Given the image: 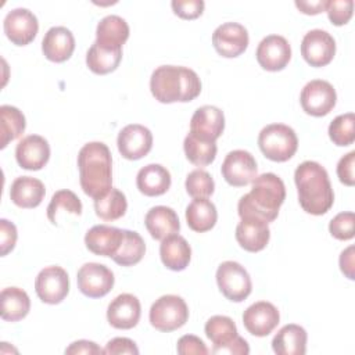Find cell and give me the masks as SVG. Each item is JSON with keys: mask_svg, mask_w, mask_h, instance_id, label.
Wrapping results in <instances>:
<instances>
[{"mask_svg": "<svg viewBox=\"0 0 355 355\" xmlns=\"http://www.w3.org/2000/svg\"><path fill=\"white\" fill-rule=\"evenodd\" d=\"M78 169L80 187L93 200L104 197L112 189V158L107 144L86 143L78 154Z\"/></svg>", "mask_w": 355, "mask_h": 355, "instance_id": "cell-1", "label": "cell"}, {"mask_svg": "<svg viewBox=\"0 0 355 355\" xmlns=\"http://www.w3.org/2000/svg\"><path fill=\"white\" fill-rule=\"evenodd\" d=\"M284 198L283 180L272 172L262 173L252 180L251 191L239 200L237 212L240 218L252 216L269 223L277 218Z\"/></svg>", "mask_w": 355, "mask_h": 355, "instance_id": "cell-2", "label": "cell"}, {"mask_svg": "<svg viewBox=\"0 0 355 355\" xmlns=\"http://www.w3.org/2000/svg\"><path fill=\"white\" fill-rule=\"evenodd\" d=\"M301 208L311 215L326 214L333 202L334 193L327 171L315 161H304L294 172Z\"/></svg>", "mask_w": 355, "mask_h": 355, "instance_id": "cell-3", "label": "cell"}, {"mask_svg": "<svg viewBox=\"0 0 355 355\" xmlns=\"http://www.w3.org/2000/svg\"><path fill=\"white\" fill-rule=\"evenodd\" d=\"M150 90L159 103H187L201 93V80L190 68L161 65L151 73Z\"/></svg>", "mask_w": 355, "mask_h": 355, "instance_id": "cell-4", "label": "cell"}, {"mask_svg": "<svg viewBox=\"0 0 355 355\" xmlns=\"http://www.w3.org/2000/svg\"><path fill=\"white\" fill-rule=\"evenodd\" d=\"M262 154L275 162L288 161L298 148V139L293 128L284 123H270L258 136Z\"/></svg>", "mask_w": 355, "mask_h": 355, "instance_id": "cell-5", "label": "cell"}, {"mask_svg": "<svg viewBox=\"0 0 355 355\" xmlns=\"http://www.w3.org/2000/svg\"><path fill=\"white\" fill-rule=\"evenodd\" d=\"M150 323L154 329L169 333L180 329L189 319V308L179 295L159 297L150 308Z\"/></svg>", "mask_w": 355, "mask_h": 355, "instance_id": "cell-6", "label": "cell"}, {"mask_svg": "<svg viewBox=\"0 0 355 355\" xmlns=\"http://www.w3.org/2000/svg\"><path fill=\"white\" fill-rule=\"evenodd\" d=\"M216 283L220 293L233 302L244 301L252 290L248 272L234 261H225L218 266Z\"/></svg>", "mask_w": 355, "mask_h": 355, "instance_id": "cell-7", "label": "cell"}, {"mask_svg": "<svg viewBox=\"0 0 355 355\" xmlns=\"http://www.w3.org/2000/svg\"><path fill=\"white\" fill-rule=\"evenodd\" d=\"M337 94L331 83L322 79L308 82L300 96L302 110L312 116H324L336 105Z\"/></svg>", "mask_w": 355, "mask_h": 355, "instance_id": "cell-8", "label": "cell"}, {"mask_svg": "<svg viewBox=\"0 0 355 355\" xmlns=\"http://www.w3.org/2000/svg\"><path fill=\"white\" fill-rule=\"evenodd\" d=\"M78 288L89 298H101L114 287V273L103 263L87 262L82 265L76 275Z\"/></svg>", "mask_w": 355, "mask_h": 355, "instance_id": "cell-9", "label": "cell"}, {"mask_svg": "<svg viewBox=\"0 0 355 355\" xmlns=\"http://www.w3.org/2000/svg\"><path fill=\"white\" fill-rule=\"evenodd\" d=\"M35 290L44 304H60L69 293V277L61 266H47L42 269L35 280Z\"/></svg>", "mask_w": 355, "mask_h": 355, "instance_id": "cell-10", "label": "cell"}, {"mask_svg": "<svg viewBox=\"0 0 355 355\" xmlns=\"http://www.w3.org/2000/svg\"><path fill=\"white\" fill-rule=\"evenodd\" d=\"M223 179L234 187H243L257 178L258 166L254 155L245 150L230 151L220 166Z\"/></svg>", "mask_w": 355, "mask_h": 355, "instance_id": "cell-11", "label": "cell"}, {"mask_svg": "<svg viewBox=\"0 0 355 355\" xmlns=\"http://www.w3.org/2000/svg\"><path fill=\"white\" fill-rule=\"evenodd\" d=\"M301 54L311 67H324L336 54V40L326 31L312 29L302 37Z\"/></svg>", "mask_w": 355, "mask_h": 355, "instance_id": "cell-12", "label": "cell"}, {"mask_svg": "<svg viewBox=\"0 0 355 355\" xmlns=\"http://www.w3.org/2000/svg\"><path fill=\"white\" fill-rule=\"evenodd\" d=\"M3 28L12 44L26 46L36 37L39 22L36 15L28 8H14L7 12Z\"/></svg>", "mask_w": 355, "mask_h": 355, "instance_id": "cell-13", "label": "cell"}, {"mask_svg": "<svg viewBox=\"0 0 355 355\" xmlns=\"http://www.w3.org/2000/svg\"><path fill=\"white\" fill-rule=\"evenodd\" d=\"M118 151L126 159L136 161L146 157L153 147V133L148 128L130 123L121 129L116 139Z\"/></svg>", "mask_w": 355, "mask_h": 355, "instance_id": "cell-14", "label": "cell"}, {"mask_svg": "<svg viewBox=\"0 0 355 355\" xmlns=\"http://www.w3.org/2000/svg\"><path fill=\"white\" fill-rule=\"evenodd\" d=\"M248 32L237 22H225L212 33V44L218 54L226 58L239 57L248 47Z\"/></svg>", "mask_w": 355, "mask_h": 355, "instance_id": "cell-15", "label": "cell"}, {"mask_svg": "<svg viewBox=\"0 0 355 355\" xmlns=\"http://www.w3.org/2000/svg\"><path fill=\"white\" fill-rule=\"evenodd\" d=\"M255 57L263 69L270 72L282 71L291 58V47L286 37L280 35H269L259 42Z\"/></svg>", "mask_w": 355, "mask_h": 355, "instance_id": "cell-16", "label": "cell"}, {"mask_svg": "<svg viewBox=\"0 0 355 355\" xmlns=\"http://www.w3.org/2000/svg\"><path fill=\"white\" fill-rule=\"evenodd\" d=\"M280 313L277 308L268 301H258L250 305L243 313V324L248 333L257 337L270 334L279 324Z\"/></svg>", "mask_w": 355, "mask_h": 355, "instance_id": "cell-17", "label": "cell"}, {"mask_svg": "<svg viewBox=\"0 0 355 355\" xmlns=\"http://www.w3.org/2000/svg\"><path fill=\"white\" fill-rule=\"evenodd\" d=\"M225 129L223 111L215 105H202L197 108L190 121V132L193 136L207 140L216 141Z\"/></svg>", "mask_w": 355, "mask_h": 355, "instance_id": "cell-18", "label": "cell"}, {"mask_svg": "<svg viewBox=\"0 0 355 355\" xmlns=\"http://www.w3.org/2000/svg\"><path fill=\"white\" fill-rule=\"evenodd\" d=\"M141 315L140 301L136 295L123 293L116 295L107 308L108 323L119 330H129L135 327Z\"/></svg>", "mask_w": 355, "mask_h": 355, "instance_id": "cell-19", "label": "cell"}, {"mask_svg": "<svg viewBox=\"0 0 355 355\" xmlns=\"http://www.w3.org/2000/svg\"><path fill=\"white\" fill-rule=\"evenodd\" d=\"M15 158L21 168L28 171H39L49 162V141L39 135L25 136L15 147Z\"/></svg>", "mask_w": 355, "mask_h": 355, "instance_id": "cell-20", "label": "cell"}, {"mask_svg": "<svg viewBox=\"0 0 355 355\" xmlns=\"http://www.w3.org/2000/svg\"><path fill=\"white\" fill-rule=\"evenodd\" d=\"M122 239L123 229L107 225H96L86 232L85 244L90 252L112 258L119 250Z\"/></svg>", "mask_w": 355, "mask_h": 355, "instance_id": "cell-21", "label": "cell"}, {"mask_svg": "<svg viewBox=\"0 0 355 355\" xmlns=\"http://www.w3.org/2000/svg\"><path fill=\"white\" fill-rule=\"evenodd\" d=\"M270 239V230L265 220L244 216L236 227V240L248 252L262 251Z\"/></svg>", "mask_w": 355, "mask_h": 355, "instance_id": "cell-22", "label": "cell"}, {"mask_svg": "<svg viewBox=\"0 0 355 355\" xmlns=\"http://www.w3.org/2000/svg\"><path fill=\"white\" fill-rule=\"evenodd\" d=\"M73 50L75 37L65 26L50 28L42 40V51L44 57L53 62L67 61L72 55Z\"/></svg>", "mask_w": 355, "mask_h": 355, "instance_id": "cell-23", "label": "cell"}, {"mask_svg": "<svg viewBox=\"0 0 355 355\" xmlns=\"http://www.w3.org/2000/svg\"><path fill=\"white\" fill-rule=\"evenodd\" d=\"M136 186L147 197L162 196L171 187V173L159 164H148L137 172Z\"/></svg>", "mask_w": 355, "mask_h": 355, "instance_id": "cell-24", "label": "cell"}, {"mask_svg": "<svg viewBox=\"0 0 355 355\" xmlns=\"http://www.w3.org/2000/svg\"><path fill=\"white\" fill-rule=\"evenodd\" d=\"M44 194L46 189L42 180L32 176H19L10 187V198L19 208H36Z\"/></svg>", "mask_w": 355, "mask_h": 355, "instance_id": "cell-25", "label": "cell"}, {"mask_svg": "<svg viewBox=\"0 0 355 355\" xmlns=\"http://www.w3.org/2000/svg\"><path fill=\"white\" fill-rule=\"evenodd\" d=\"M144 225L151 237L155 240H164L171 234H176L180 229L178 214L165 205L153 207L146 214Z\"/></svg>", "mask_w": 355, "mask_h": 355, "instance_id": "cell-26", "label": "cell"}, {"mask_svg": "<svg viewBox=\"0 0 355 355\" xmlns=\"http://www.w3.org/2000/svg\"><path fill=\"white\" fill-rule=\"evenodd\" d=\"M159 257L168 269L179 272L189 266L191 259V248L184 237L179 234H171L161 240Z\"/></svg>", "mask_w": 355, "mask_h": 355, "instance_id": "cell-27", "label": "cell"}, {"mask_svg": "<svg viewBox=\"0 0 355 355\" xmlns=\"http://www.w3.org/2000/svg\"><path fill=\"white\" fill-rule=\"evenodd\" d=\"M308 334L300 324L283 326L272 340L273 352L277 355H304L306 352Z\"/></svg>", "mask_w": 355, "mask_h": 355, "instance_id": "cell-28", "label": "cell"}, {"mask_svg": "<svg viewBox=\"0 0 355 355\" xmlns=\"http://www.w3.org/2000/svg\"><path fill=\"white\" fill-rule=\"evenodd\" d=\"M129 37V25L119 15H107L96 29V43L110 49H122Z\"/></svg>", "mask_w": 355, "mask_h": 355, "instance_id": "cell-29", "label": "cell"}, {"mask_svg": "<svg viewBox=\"0 0 355 355\" xmlns=\"http://www.w3.org/2000/svg\"><path fill=\"white\" fill-rule=\"evenodd\" d=\"M216 219V207L208 198H194L186 208L187 226L197 233L211 230L215 226Z\"/></svg>", "mask_w": 355, "mask_h": 355, "instance_id": "cell-30", "label": "cell"}, {"mask_svg": "<svg viewBox=\"0 0 355 355\" xmlns=\"http://www.w3.org/2000/svg\"><path fill=\"white\" fill-rule=\"evenodd\" d=\"M1 318L7 322H18L24 319L31 309V300L26 291L19 287H7L0 294Z\"/></svg>", "mask_w": 355, "mask_h": 355, "instance_id": "cell-31", "label": "cell"}, {"mask_svg": "<svg viewBox=\"0 0 355 355\" xmlns=\"http://www.w3.org/2000/svg\"><path fill=\"white\" fill-rule=\"evenodd\" d=\"M122 60V49H110L93 43L86 53V65L97 75H107L115 71Z\"/></svg>", "mask_w": 355, "mask_h": 355, "instance_id": "cell-32", "label": "cell"}, {"mask_svg": "<svg viewBox=\"0 0 355 355\" xmlns=\"http://www.w3.org/2000/svg\"><path fill=\"white\" fill-rule=\"evenodd\" d=\"M204 330L207 337L214 344V348L211 351L212 354H216L218 349L229 345L232 341H234L239 337L237 327L233 319L223 315L211 316L207 320Z\"/></svg>", "mask_w": 355, "mask_h": 355, "instance_id": "cell-33", "label": "cell"}, {"mask_svg": "<svg viewBox=\"0 0 355 355\" xmlns=\"http://www.w3.org/2000/svg\"><path fill=\"white\" fill-rule=\"evenodd\" d=\"M26 122L24 114L12 105L0 107V148H4L10 141L18 139L25 130Z\"/></svg>", "mask_w": 355, "mask_h": 355, "instance_id": "cell-34", "label": "cell"}, {"mask_svg": "<svg viewBox=\"0 0 355 355\" xmlns=\"http://www.w3.org/2000/svg\"><path fill=\"white\" fill-rule=\"evenodd\" d=\"M146 252V244L143 237L137 232L123 229V239L119 250L112 257L114 262L121 266H132L141 261Z\"/></svg>", "mask_w": 355, "mask_h": 355, "instance_id": "cell-35", "label": "cell"}, {"mask_svg": "<svg viewBox=\"0 0 355 355\" xmlns=\"http://www.w3.org/2000/svg\"><path fill=\"white\" fill-rule=\"evenodd\" d=\"M183 150L186 154V158L197 165V166H207L211 162H214L215 157H216V141H207V140H201L196 136H193L191 133H189L184 137L183 141Z\"/></svg>", "mask_w": 355, "mask_h": 355, "instance_id": "cell-36", "label": "cell"}, {"mask_svg": "<svg viewBox=\"0 0 355 355\" xmlns=\"http://www.w3.org/2000/svg\"><path fill=\"white\" fill-rule=\"evenodd\" d=\"M126 209V197L115 187H112L104 197L94 200L96 215L103 220H116L125 215Z\"/></svg>", "mask_w": 355, "mask_h": 355, "instance_id": "cell-37", "label": "cell"}, {"mask_svg": "<svg viewBox=\"0 0 355 355\" xmlns=\"http://www.w3.org/2000/svg\"><path fill=\"white\" fill-rule=\"evenodd\" d=\"M61 209H64V211H67L72 215L79 216L82 214V202L73 191L62 189V190H58L53 194L51 201L47 207V218L51 223L55 225L57 215Z\"/></svg>", "mask_w": 355, "mask_h": 355, "instance_id": "cell-38", "label": "cell"}, {"mask_svg": "<svg viewBox=\"0 0 355 355\" xmlns=\"http://www.w3.org/2000/svg\"><path fill=\"white\" fill-rule=\"evenodd\" d=\"M330 140L340 147H345L355 140V116L352 112L336 116L329 125Z\"/></svg>", "mask_w": 355, "mask_h": 355, "instance_id": "cell-39", "label": "cell"}, {"mask_svg": "<svg viewBox=\"0 0 355 355\" xmlns=\"http://www.w3.org/2000/svg\"><path fill=\"white\" fill-rule=\"evenodd\" d=\"M186 191L193 198H208L215 189L212 176L204 169H194L186 178Z\"/></svg>", "mask_w": 355, "mask_h": 355, "instance_id": "cell-40", "label": "cell"}, {"mask_svg": "<svg viewBox=\"0 0 355 355\" xmlns=\"http://www.w3.org/2000/svg\"><path fill=\"white\" fill-rule=\"evenodd\" d=\"M354 212H340L329 223L330 234L337 240H351L354 237Z\"/></svg>", "mask_w": 355, "mask_h": 355, "instance_id": "cell-41", "label": "cell"}, {"mask_svg": "<svg viewBox=\"0 0 355 355\" xmlns=\"http://www.w3.org/2000/svg\"><path fill=\"white\" fill-rule=\"evenodd\" d=\"M354 11V1L352 0H327L326 12L330 22L336 26L345 25Z\"/></svg>", "mask_w": 355, "mask_h": 355, "instance_id": "cell-42", "label": "cell"}, {"mask_svg": "<svg viewBox=\"0 0 355 355\" xmlns=\"http://www.w3.org/2000/svg\"><path fill=\"white\" fill-rule=\"evenodd\" d=\"M171 6L173 12L178 17L183 19H196L202 14L205 3L202 0H186V1L173 0Z\"/></svg>", "mask_w": 355, "mask_h": 355, "instance_id": "cell-43", "label": "cell"}, {"mask_svg": "<svg viewBox=\"0 0 355 355\" xmlns=\"http://www.w3.org/2000/svg\"><path fill=\"white\" fill-rule=\"evenodd\" d=\"M178 352L180 355H190V354H196V355H207L209 351L205 347L204 341L193 334H186L182 336L178 341V347H176Z\"/></svg>", "mask_w": 355, "mask_h": 355, "instance_id": "cell-44", "label": "cell"}, {"mask_svg": "<svg viewBox=\"0 0 355 355\" xmlns=\"http://www.w3.org/2000/svg\"><path fill=\"white\" fill-rule=\"evenodd\" d=\"M17 227L12 222L7 219H0V254L7 255L17 243Z\"/></svg>", "mask_w": 355, "mask_h": 355, "instance_id": "cell-45", "label": "cell"}, {"mask_svg": "<svg viewBox=\"0 0 355 355\" xmlns=\"http://www.w3.org/2000/svg\"><path fill=\"white\" fill-rule=\"evenodd\" d=\"M354 165H355V151H349L344 157L340 158L337 164V176L341 183L345 186H354L355 176H354Z\"/></svg>", "mask_w": 355, "mask_h": 355, "instance_id": "cell-46", "label": "cell"}, {"mask_svg": "<svg viewBox=\"0 0 355 355\" xmlns=\"http://www.w3.org/2000/svg\"><path fill=\"white\" fill-rule=\"evenodd\" d=\"M104 354L107 355H119V354H130L137 355L139 348L136 347V343L126 337H115L110 340L104 348Z\"/></svg>", "mask_w": 355, "mask_h": 355, "instance_id": "cell-47", "label": "cell"}, {"mask_svg": "<svg viewBox=\"0 0 355 355\" xmlns=\"http://www.w3.org/2000/svg\"><path fill=\"white\" fill-rule=\"evenodd\" d=\"M65 354L68 355H79V354H87V355H98L104 354V349H101L96 343L87 341V340H79L72 343L67 349Z\"/></svg>", "mask_w": 355, "mask_h": 355, "instance_id": "cell-48", "label": "cell"}, {"mask_svg": "<svg viewBox=\"0 0 355 355\" xmlns=\"http://www.w3.org/2000/svg\"><path fill=\"white\" fill-rule=\"evenodd\" d=\"M355 252V247L349 245L348 248H345L341 254H340V269L341 272L349 279L354 280L355 279V262H354V254Z\"/></svg>", "mask_w": 355, "mask_h": 355, "instance_id": "cell-49", "label": "cell"}, {"mask_svg": "<svg viewBox=\"0 0 355 355\" xmlns=\"http://www.w3.org/2000/svg\"><path fill=\"white\" fill-rule=\"evenodd\" d=\"M327 0H316V1H306V0H295V7L306 15H316L322 11H326Z\"/></svg>", "mask_w": 355, "mask_h": 355, "instance_id": "cell-50", "label": "cell"}]
</instances>
